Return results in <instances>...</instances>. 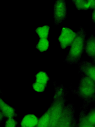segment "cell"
Returning <instances> with one entry per match:
<instances>
[{"label": "cell", "mask_w": 95, "mask_h": 127, "mask_svg": "<svg viewBox=\"0 0 95 127\" xmlns=\"http://www.w3.org/2000/svg\"><path fill=\"white\" fill-rule=\"evenodd\" d=\"M74 110L72 104L66 105L57 127H73L76 121L74 117Z\"/></svg>", "instance_id": "cell-4"}, {"label": "cell", "mask_w": 95, "mask_h": 127, "mask_svg": "<svg viewBox=\"0 0 95 127\" xmlns=\"http://www.w3.org/2000/svg\"><path fill=\"white\" fill-rule=\"evenodd\" d=\"M39 118L33 114H28L24 116L21 123V127H35Z\"/></svg>", "instance_id": "cell-10"}, {"label": "cell", "mask_w": 95, "mask_h": 127, "mask_svg": "<svg viewBox=\"0 0 95 127\" xmlns=\"http://www.w3.org/2000/svg\"><path fill=\"white\" fill-rule=\"evenodd\" d=\"M78 123L76 121L73 127H77L78 126Z\"/></svg>", "instance_id": "cell-20"}, {"label": "cell", "mask_w": 95, "mask_h": 127, "mask_svg": "<svg viewBox=\"0 0 95 127\" xmlns=\"http://www.w3.org/2000/svg\"><path fill=\"white\" fill-rule=\"evenodd\" d=\"M50 29L49 26L46 25L38 27L36 29L35 31L40 39L47 38Z\"/></svg>", "instance_id": "cell-13"}, {"label": "cell", "mask_w": 95, "mask_h": 127, "mask_svg": "<svg viewBox=\"0 0 95 127\" xmlns=\"http://www.w3.org/2000/svg\"><path fill=\"white\" fill-rule=\"evenodd\" d=\"M0 123H1L2 122V121L3 120V119L5 118L4 117L2 114L0 112Z\"/></svg>", "instance_id": "cell-19"}, {"label": "cell", "mask_w": 95, "mask_h": 127, "mask_svg": "<svg viewBox=\"0 0 95 127\" xmlns=\"http://www.w3.org/2000/svg\"><path fill=\"white\" fill-rule=\"evenodd\" d=\"M54 23L57 26L67 18V8L66 2L65 0H56L53 7Z\"/></svg>", "instance_id": "cell-5"}, {"label": "cell", "mask_w": 95, "mask_h": 127, "mask_svg": "<svg viewBox=\"0 0 95 127\" xmlns=\"http://www.w3.org/2000/svg\"><path fill=\"white\" fill-rule=\"evenodd\" d=\"M84 117L88 124L95 126V110L92 111L87 115L84 116Z\"/></svg>", "instance_id": "cell-15"}, {"label": "cell", "mask_w": 95, "mask_h": 127, "mask_svg": "<svg viewBox=\"0 0 95 127\" xmlns=\"http://www.w3.org/2000/svg\"><path fill=\"white\" fill-rule=\"evenodd\" d=\"M81 78L77 89L72 90V93L77 95L86 106L95 102V83L85 75L80 73Z\"/></svg>", "instance_id": "cell-3"}, {"label": "cell", "mask_w": 95, "mask_h": 127, "mask_svg": "<svg viewBox=\"0 0 95 127\" xmlns=\"http://www.w3.org/2000/svg\"><path fill=\"white\" fill-rule=\"evenodd\" d=\"M76 35V32L71 29L66 27H63L60 35L58 38L60 48L64 49L71 45Z\"/></svg>", "instance_id": "cell-6"}, {"label": "cell", "mask_w": 95, "mask_h": 127, "mask_svg": "<svg viewBox=\"0 0 95 127\" xmlns=\"http://www.w3.org/2000/svg\"><path fill=\"white\" fill-rule=\"evenodd\" d=\"M93 11L92 14V22L95 23V8L93 10Z\"/></svg>", "instance_id": "cell-18"}, {"label": "cell", "mask_w": 95, "mask_h": 127, "mask_svg": "<svg viewBox=\"0 0 95 127\" xmlns=\"http://www.w3.org/2000/svg\"><path fill=\"white\" fill-rule=\"evenodd\" d=\"M78 10H93L95 8V0H72Z\"/></svg>", "instance_id": "cell-9"}, {"label": "cell", "mask_w": 95, "mask_h": 127, "mask_svg": "<svg viewBox=\"0 0 95 127\" xmlns=\"http://www.w3.org/2000/svg\"><path fill=\"white\" fill-rule=\"evenodd\" d=\"M49 47V42L47 38H40L37 44L36 47L39 51L43 52L46 51Z\"/></svg>", "instance_id": "cell-14"}, {"label": "cell", "mask_w": 95, "mask_h": 127, "mask_svg": "<svg viewBox=\"0 0 95 127\" xmlns=\"http://www.w3.org/2000/svg\"><path fill=\"white\" fill-rule=\"evenodd\" d=\"M94 32H95V31Z\"/></svg>", "instance_id": "cell-21"}, {"label": "cell", "mask_w": 95, "mask_h": 127, "mask_svg": "<svg viewBox=\"0 0 95 127\" xmlns=\"http://www.w3.org/2000/svg\"><path fill=\"white\" fill-rule=\"evenodd\" d=\"M80 73L83 74L90 79L95 83V64L87 61H83L78 63Z\"/></svg>", "instance_id": "cell-7"}, {"label": "cell", "mask_w": 95, "mask_h": 127, "mask_svg": "<svg viewBox=\"0 0 95 127\" xmlns=\"http://www.w3.org/2000/svg\"><path fill=\"white\" fill-rule=\"evenodd\" d=\"M0 112L4 117L6 118H14L18 116L15 109L4 103L3 101L0 102Z\"/></svg>", "instance_id": "cell-11"}, {"label": "cell", "mask_w": 95, "mask_h": 127, "mask_svg": "<svg viewBox=\"0 0 95 127\" xmlns=\"http://www.w3.org/2000/svg\"><path fill=\"white\" fill-rule=\"evenodd\" d=\"M76 33V36L65 60V62L69 64L78 63L85 51L86 31L81 27Z\"/></svg>", "instance_id": "cell-2"}, {"label": "cell", "mask_w": 95, "mask_h": 127, "mask_svg": "<svg viewBox=\"0 0 95 127\" xmlns=\"http://www.w3.org/2000/svg\"><path fill=\"white\" fill-rule=\"evenodd\" d=\"M85 52L95 64V33L91 35L86 41Z\"/></svg>", "instance_id": "cell-8"}, {"label": "cell", "mask_w": 95, "mask_h": 127, "mask_svg": "<svg viewBox=\"0 0 95 127\" xmlns=\"http://www.w3.org/2000/svg\"><path fill=\"white\" fill-rule=\"evenodd\" d=\"M55 93L51 107L48 127H57L67 101L66 97L69 92L64 85L54 84Z\"/></svg>", "instance_id": "cell-1"}, {"label": "cell", "mask_w": 95, "mask_h": 127, "mask_svg": "<svg viewBox=\"0 0 95 127\" xmlns=\"http://www.w3.org/2000/svg\"><path fill=\"white\" fill-rule=\"evenodd\" d=\"M18 122L13 118H6L4 127H16L18 124Z\"/></svg>", "instance_id": "cell-16"}, {"label": "cell", "mask_w": 95, "mask_h": 127, "mask_svg": "<svg viewBox=\"0 0 95 127\" xmlns=\"http://www.w3.org/2000/svg\"><path fill=\"white\" fill-rule=\"evenodd\" d=\"M77 127H95V126L88 124L85 119L84 116H83L78 123Z\"/></svg>", "instance_id": "cell-17"}, {"label": "cell", "mask_w": 95, "mask_h": 127, "mask_svg": "<svg viewBox=\"0 0 95 127\" xmlns=\"http://www.w3.org/2000/svg\"><path fill=\"white\" fill-rule=\"evenodd\" d=\"M51 111L50 106L44 113L39 118L38 123L35 127H48Z\"/></svg>", "instance_id": "cell-12"}]
</instances>
